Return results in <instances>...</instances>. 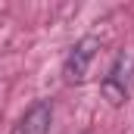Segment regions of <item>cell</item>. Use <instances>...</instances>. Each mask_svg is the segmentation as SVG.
<instances>
[{
	"label": "cell",
	"mask_w": 134,
	"mask_h": 134,
	"mask_svg": "<svg viewBox=\"0 0 134 134\" xmlns=\"http://www.w3.org/2000/svg\"><path fill=\"white\" fill-rule=\"evenodd\" d=\"M134 91V53H119L115 63L109 66V72L100 81V94L109 106H122Z\"/></svg>",
	"instance_id": "1"
},
{
	"label": "cell",
	"mask_w": 134,
	"mask_h": 134,
	"mask_svg": "<svg viewBox=\"0 0 134 134\" xmlns=\"http://www.w3.org/2000/svg\"><path fill=\"white\" fill-rule=\"evenodd\" d=\"M97 50H100L97 34H84L81 41H75V47L69 50L66 63H63V81L66 84H84L87 72L94 66V59H97Z\"/></svg>",
	"instance_id": "2"
},
{
	"label": "cell",
	"mask_w": 134,
	"mask_h": 134,
	"mask_svg": "<svg viewBox=\"0 0 134 134\" xmlns=\"http://www.w3.org/2000/svg\"><path fill=\"white\" fill-rule=\"evenodd\" d=\"M50 125H53V106L50 100H37L25 109L13 134H50Z\"/></svg>",
	"instance_id": "3"
}]
</instances>
